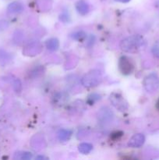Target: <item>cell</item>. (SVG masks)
Here are the masks:
<instances>
[{
  "label": "cell",
  "mask_w": 159,
  "mask_h": 160,
  "mask_svg": "<svg viewBox=\"0 0 159 160\" xmlns=\"http://www.w3.org/2000/svg\"><path fill=\"white\" fill-rule=\"evenodd\" d=\"M144 44V40L140 35H131L123 39L120 43V48L125 52L132 53L140 49Z\"/></svg>",
  "instance_id": "1"
},
{
  "label": "cell",
  "mask_w": 159,
  "mask_h": 160,
  "mask_svg": "<svg viewBox=\"0 0 159 160\" xmlns=\"http://www.w3.org/2000/svg\"><path fill=\"white\" fill-rule=\"evenodd\" d=\"M102 81V74L98 70H92L86 73L81 79V83L86 88L98 86Z\"/></svg>",
  "instance_id": "2"
},
{
  "label": "cell",
  "mask_w": 159,
  "mask_h": 160,
  "mask_svg": "<svg viewBox=\"0 0 159 160\" xmlns=\"http://www.w3.org/2000/svg\"><path fill=\"white\" fill-rule=\"evenodd\" d=\"M143 88L148 93H154L159 88V77L152 73L147 75L143 80Z\"/></svg>",
  "instance_id": "3"
},
{
  "label": "cell",
  "mask_w": 159,
  "mask_h": 160,
  "mask_svg": "<svg viewBox=\"0 0 159 160\" xmlns=\"http://www.w3.org/2000/svg\"><path fill=\"white\" fill-rule=\"evenodd\" d=\"M110 102L112 106L120 112H125L128 109V103L124 97L118 92H113L110 95Z\"/></svg>",
  "instance_id": "4"
},
{
  "label": "cell",
  "mask_w": 159,
  "mask_h": 160,
  "mask_svg": "<svg viewBox=\"0 0 159 160\" xmlns=\"http://www.w3.org/2000/svg\"><path fill=\"white\" fill-rule=\"evenodd\" d=\"M97 117L98 121L102 124H107L111 123L114 118V112L110 108L107 106H103L97 112Z\"/></svg>",
  "instance_id": "5"
},
{
  "label": "cell",
  "mask_w": 159,
  "mask_h": 160,
  "mask_svg": "<svg viewBox=\"0 0 159 160\" xmlns=\"http://www.w3.org/2000/svg\"><path fill=\"white\" fill-rule=\"evenodd\" d=\"M118 68L123 75H129L134 70V65L132 60L127 56H122L118 61Z\"/></svg>",
  "instance_id": "6"
},
{
  "label": "cell",
  "mask_w": 159,
  "mask_h": 160,
  "mask_svg": "<svg viewBox=\"0 0 159 160\" xmlns=\"http://www.w3.org/2000/svg\"><path fill=\"white\" fill-rule=\"evenodd\" d=\"M145 137L142 134H134L128 142V145L131 148H140L144 144Z\"/></svg>",
  "instance_id": "7"
},
{
  "label": "cell",
  "mask_w": 159,
  "mask_h": 160,
  "mask_svg": "<svg viewBox=\"0 0 159 160\" xmlns=\"http://www.w3.org/2000/svg\"><path fill=\"white\" fill-rule=\"evenodd\" d=\"M23 9H24L23 5L22 4L21 2L17 1L11 2L7 7L8 12H10V13H14V14L20 13V12H23Z\"/></svg>",
  "instance_id": "8"
},
{
  "label": "cell",
  "mask_w": 159,
  "mask_h": 160,
  "mask_svg": "<svg viewBox=\"0 0 159 160\" xmlns=\"http://www.w3.org/2000/svg\"><path fill=\"white\" fill-rule=\"evenodd\" d=\"M76 9L80 15H86L89 12V6L84 0H80L76 2Z\"/></svg>",
  "instance_id": "9"
},
{
  "label": "cell",
  "mask_w": 159,
  "mask_h": 160,
  "mask_svg": "<svg viewBox=\"0 0 159 160\" xmlns=\"http://www.w3.org/2000/svg\"><path fill=\"white\" fill-rule=\"evenodd\" d=\"M41 47L39 45V44H31V45H29V47H26L25 48L24 52L26 53L25 55H28V56H35L37 55V53H39L41 52Z\"/></svg>",
  "instance_id": "10"
},
{
  "label": "cell",
  "mask_w": 159,
  "mask_h": 160,
  "mask_svg": "<svg viewBox=\"0 0 159 160\" xmlns=\"http://www.w3.org/2000/svg\"><path fill=\"white\" fill-rule=\"evenodd\" d=\"M72 131L67 129H61L58 131L57 137L60 142H67L71 138Z\"/></svg>",
  "instance_id": "11"
},
{
  "label": "cell",
  "mask_w": 159,
  "mask_h": 160,
  "mask_svg": "<svg viewBox=\"0 0 159 160\" xmlns=\"http://www.w3.org/2000/svg\"><path fill=\"white\" fill-rule=\"evenodd\" d=\"M46 48L50 51H56L59 47V42L57 38H51L48 39L45 42Z\"/></svg>",
  "instance_id": "12"
},
{
  "label": "cell",
  "mask_w": 159,
  "mask_h": 160,
  "mask_svg": "<svg viewBox=\"0 0 159 160\" xmlns=\"http://www.w3.org/2000/svg\"><path fill=\"white\" fill-rule=\"evenodd\" d=\"M32 154L29 152H17L14 156V159L23 160H29L32 159Z\"/></svg>",
  "instance_id": "13"
},
{
  "label": "cell",
  "mask_w": 159,
  "mask_h": 160,
  "mask_svg": "<svg viewBox=\"0 0 159 160\" xmlns=\"http://www.w3.org/2000/svg\"><path fill=\"white\" fill-rule=\"evenodd\" d=\"M92 148H93V146H92L91 144L89 143H82L78 146V149H79V152L82 154H88L91 152Z\"/></svg>",
  "instance_id": "14"
},
{
  "label": "cell",
  "mask_w": 159,
  "mask_h": 160,
  "mask_svg": "<svg viewBox=\"0 0 159 160\" xmlns=\"http://www.w3.org/2000/svg\"><path fill=\"white\" fill-rule=\"evenodd\" d=\"M100 99H101V95H98V94L94 93V94H91L90 95H89L87 102H88V103L90 105H93L94 103L96 102L97 101H98V100Z\"/></svg>",
  "instance_id": "15"
},
{
  "label": "cell",
  "mask_w": 159,
  "mask_h": 160,
  "mask_svg": "<svg viewBox=\"0 0 159 160\" xmlns=\"http://www.w3.org/2000/svg\"><path fill=\"white\" fill-rule=\"evenodd\" d=\"M85 35L86 34L84 31H76V32L73 33V34H72V38H73V39H75V40H80L83 38L85 37Z\"/></svg>",
  "instance_id": "16"
},
{
  "label": "cell",
  "mask_w": 159,
  "mask_h": 160,
  "mask_svg": "<svg viewBox=\"0 0 159 160\" xmlns=\"http://www.w3.org/2000/svg\"><path fill=\"white\" fill-rule=\"evenodd\" d=\"M13 88L15 90V92H21V89H22V84L21 82L19 79H16L13 82Z\"/></svg>",
  "instance_id": "17"
},
{
  "label": "cell",
  "mask_w": 159,
  "mask_h": 160,
  "mask_svg": "<svg viewBox=\"0 0 159 160\" xmlns=\"http://www.w3.org/2000/svg\"><path fill=\"white\" fill-rule=\"evenodd\" d=\"M151 52H152L153 55L155 57L159 58V42H157L153 45L152 48H151Z\"/></svg>",
  "instance_id": "18"
},
{
  "label": "cell",
  "mask_w": 159,
  "mask_h": 160,
  "mask_svg": "<svg viewBox=\"0 0 159 160\" xmlns=\"http://www.w3.org/2000/svg\"><path fill=\"white\" fill-rule=\"evenodd\" d=\"M8 27H9V23H8V21L4 20H0V32L5 31Z\"/></svg>",
  "instance_id": "19"
},
{
  "label": "cell",
  "mask_w": 159,
  "mask_h": 160,
  "mask_svg": "<svg viewBox=\"0 0 159 160\" xmlns=\"http://www.w3.org/2000/svg\"><path fill=\"white\" fill-rule=\"evenodd\" d=\"M115 1L118 2H122V3H127L129 2L130 0H115Z\"/></svg>",
  "instance_id": "20"
},
{
  "label": "cell",
  "mask_w": 159,
  "mask_h": 160,
  "mask_svg": "<svg viewBox=\"0 0 159 160\" xmlns=\"http://www.w3.org/2000/svg\"><path fill=\"white\" fill-rule=\"evenodd\" d=\"M36 159H47V158L45 157V156H37V157L36 158Z\"/></svg>",
  "instance_id": "21"
},
{
  "label": "cell",
  "mask_w": 159,
  "mask_h": 160,
  "mask_svg": "<svg viewBox=\"0 0 159 160\" xmlns=\"http://www.w3.org/2000/svg\"><path fill=\"white\" fill-rule=\"evenodd\" d=\"M157 109H159V100L157 101Z\"/></svg>",
  "instance_id": "22"
}]
</instances>
